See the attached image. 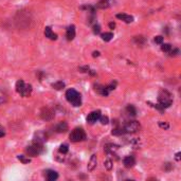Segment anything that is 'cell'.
Here are the masks:
<instances>
[{"instance_id":"cell-8","label":"cell","mask_w":181,"mask_h":181,"mask_svg":"<svg viewBox=\"0 0 181 181\" xmlns=\"http://www.w3.org/2000/svg\"><path fill=\"white\" fill-rule=\"evenodd\" d=\"M100 117H101V111L100 110H96V111H92L88 114L87 117V122L89 124H94L96 121H99Z\"/></svg>"},{"instance_id":"cell-23","label":"cell","mask_w":181,"mask_h":181,"mask_svg":"<svg viewBox=\"0 0 181 181\" xmlns=\"http://www.w3.org/2000/svg\"><path fill=\"white\" fill-rule=\"evenodd\" d=\"M104 166H105V168L108 169V171H111L112 166H114V165H112V161L110 159H107L105 162H104Z\"/></svg>"},{"instance_id":"cell-2","label":"cell","mask_w":181,"mask_h":181,"mask_svg":"<svg viewBox=\"0 0 181 181\" xmlns=\"http://www.w3.org/2000/svg\"><path fill=\"white\" fill-rule=\"evenodd\" d=\"M66 99L69 103H71L74 107H78L82 105V98L81 94L75 89H68L66 91Z\"/></svg>"},{"instance_id":"cell-25","label":"cell","mask_w":181,"mask_h":181,"mask_svg":"<svg viewBox=\"0 0 181 181\" xmlns=\"http://www.w3.org/2000/svg\"><path fill=\"white\" fill-rule=\"evenodd\" d=\"M17 158H18V160H20V161H21L24 164H27V163H29V162L31 161V160L29 159V158H26L24 156H22V155H19Z\"/></svg>"},{"instance_id":"cell-24","label":"cell","mask_w":181,"mask_h":181,"mask_svg":"<svg viewBox=\"0 0 181 181\" xmlns=\"http://www.w3.org/2000/svg\"><path fill=\"white\" fill-rule=\"evenodd\" d=\"M68 150H69V147H68L67 144H63V145L60 146V153H62L63 155H65V154L68 153Z\"/></svg>"},{"instance_id":"cell-27","label":"cell","mask_w":181,"mask_h":181,"mask_svg":"<svg viewBox=\"0 0 181 181\" xmlns=\"http://www.w3.org/2000/svg\"><path fill=\"white\" fill-rule=\"evenodd\" d=\"M133 40H135V42H137L138 45H141V44H143L144 40H145V39H144V38L142 37V36H136L135 39H133Z\"/></svg>"},{"instance_id":"cell-1","label":"cell","mask_w":181,"mask_h":181,"mask_svg":"<svg viewBox=\"0 0 181 181\" xmlns=\"http://www.w3.org/2000/svg\"><path fill=\"white\" fill-rule=\"evenodd\" d=\"M158 103L162 108H167L173 104V96L167 90H160L159 94H158Z\"/></svg>"},{"instance_id":"cell-15","label":"cell","mask_w":181,"mask_h":181,"mask_svg":"<svg viewBox=\"0 0 181 181\" xmlns=\"http://www.w3.org/2000/svg\"><path fill=\"white\" fill-rule=\"evenodd\" d=\"M45 35H46V37H48L51 40L57 39V35L52 31V29L50 27H46V29H45Z\"/></svg>"},{"instance_id":"cell-3","label":"cell","mask_w":181,"mask_h":181,"mask_svg":"<svg viewBox=\"0 0 181 181\" xmlns=\"http://www.w3.org/2000/svg\"><path fill=\"white\" fill-rule=\"evenodd\" d=\"M16 91L20 96L27 98V96H29L32 93V86L29 85V84H26L22 80H19L16 83Z\"/></svg>"},{"instance_id":"cell-34","label":"cell","mask_w":181,"mask_h":181,"mask_svg":"<svg viewBox=\"0 0 181 181\" xmlns=\"http://www.w3.org/2000/svg\"><path fill=\"white\" fill-rule=\"evenodd\" d=\"M114 27H115V24H114V22H110V24H109V28H110V29H112V30H114Z\"/></svg>"},{"instance_id":"cell-32","label":"cell","mask_w":181,"mask_h":181,"mask_svg":"<svg viewBox=\"0 0 181 181\" xmlns=\"http://www.w3.org/2000/svg\"><path fill=\"white\" fill-rule=\"evenodd\" d=\"M4 135H5V132H4V129L1 127V126H0V138H1V137H3Z\"/></svg>"},{"instance_id":"cell-36","label":"cell","mask_w":181,"mask_h":181,"mask_svg":"<svg viewBox=\"0 0 181 181\" xmlns=\"http://www.w3.org/2000/svg\"><path fill=\"white\" fill-rule=\"evenodd\" d=\"M2 102H4V100H3V99H2V98H0V104H1V103H2Z\"/></svg>"},{"instance_id":"cell-12","label":"cell","mask_w":181,"mask_h":181,"mask_svg":"<svg viewBox=\"0 0 181 181\" xmlns=\"http://www.w3.org/2000/svg\"><path fill=\"white\" fill-rule=\"evenodd\" d=\"M96 165H98V158H96V155H92L91 158H90L89 163H88V166H87L88 171L92 172L96 167Z\"/></svg>"},{"instance_id":"cell-35","label":"cell","mask_w":181,"mask_h":181,"mask_svg":"<svg viewBox=\"0 0 181 181\" xmlns=\"http://www.w3.org/2000/svg\"><path fill=\"white\" fill-rule=\"evenodd\" d=\"M176 160H177V161H180V153L176 154Z\"/></svg>"},{"instance_id":"cell-9","label":"cell","mask_w":181,"mask_h":181,"mask_svg":"<svg viewBox=\"0 0 181 181\" xmlns=\"http://www.w3.org/2000/svg\"><path fill=\"white\" fill-rule=\"evenodd\" d=\"M114 4V0H100V1L96 3V8L100 9V10H105V9H108Z\"/></svg>"},{"instance_id":"cell-13","label":"cell","mask_w":181,"mask_h":181,"mask_svg":"<svg viewBox=\"0 0 181 181\" xmlns=\"http://www.w3.org/2000/svg\"><path fill=\"white\" fill-rule=\"evenodd\" d=\"M117 18L120 20H122V21L126 22V24H132L133 21V17L132 15L124 14V13H122V14H117Z\"/></svg>"},{"instance_id":"cell-10","label":"cell","mask_w":181,"mask_h":181,"mask_svg":"<svg viewBox=\"0 0 181 181\" xmlns=\"http://www.w3.org/2000/svg\"><path fill=\"white\" fill-rule=\"evenodd\" d=\"M123 163L125 165V167H127V168H132V167L135 166V164H136V159L132 157V156H127V157L124 158Z\"/></svg>"},{"instance_id":"cell-33","label":"cell","mask_w":181,"mask_h":181,"mask_svg":"<svg viewBox=\"0 0 181 181\" xmlns=\"http://www.w3.org/2000/svg\"><path fill=\"white\" fill-rule=\"evenodd\" d=\"M99 55H100L99 51H94L93 53H92V56H93V57H96V56H99Z\"/></svg>"},{"instance_id":"cell-14","label":"cell","mask_w":181,"mask_h":181,"mask_svg":"<svg viewBox=\"0 0 181 181\" xmlns=\"http://www.w3.org/2000/svg\"><path fill=\"white\" fill-rule=\"evenodd\" d=\"M94 89H96V91L98 92V93L102 94V96H107L108 93H109V90L107 89V87L106 86H102V85H94Z\"/></svg>"},{"instance_id":"cell-6","label":"cell","mask_w":181,"mask_h":181,"mask_svg":"<svg viewBox=\"0 0 181 181\" xmlns=\"http://www.w3.org/2000/svg\"><path fill=\"white\" fill-rule=\"evenodd\" d=\"M123 128L125 130V133H135L141 129V124L138 121H130L127 124H125Z\"/></svg>"},{"instance_id":"cell-30","label":"cell","mask_w":181,"mask_h":181,"mask_svg":"<svg viewBox=\"0 0 181 181\" xmlns=\"http://www.w3.org/2000/svg\"><path fill=\"white\" fill-rule=\"evenodd\" d=\"M159 126L161 128H163V129H167L169 127L168 123H166V122H159Z\"/></svg>"},{"instance_id":"cell-22","label":"cell","mask_w":181,"mask_h":181,"mask_svg":"<svg viewBox=\"0 0 181 181\" xmlns=\"http://www.w3.org/2000/svg\"><path fill=\"white\" fill-rule=\"evenodd\" d=\"M119 148L118 147V145H114V144H108L107 146L105 147V150L107 151V153H114L117 149Z\"/></svg>"},{"instance_id":"cell-16","label":"cell","mask_w":181,"mask_h":181,"mask_svg":"<svg viewBox=\"0 0 181 181\" xmlns=\"http://www.w3.org/2000/svg\"><path fill=\"white\" fill-rule=\"evenodd\" d=\"M55 130L57 132H66L68 130V124L66 122H60L55 126Z\"/></svg>"},{"instance_id":"cell-18","label":"cell","mask_w":181,"mask_h":181,"mask_svg":"<svg viewBox=\"0 0 181 181\" xmlns=\"http://www.w3.org/2000/svg\"><path fill=\"white\" fill-rule=\"evenodd\" d=\"M111 133L114 136H122V135H124V133H125V130H124L123 127H115V128L112 129Z\"/></svg>"},{"instance_id":"cell-4","label":"cell","mask_w":181,"mask_h":181,"mask_svg":"<svg viewBox=\"0 0 181 181\" xmlns=\"http://www.w3.org/2000/svg\"><path fill=\"white\" fill-rule=\"evenodd\" d=\"M42 151H44V144L39 142L33 141V143L27 147V154L31 157H37Z\"/></svg>"},{"instance_id":"cell-20","label":"cell","mask_w":181,"mask_h":181,"mask_svg":"<svg viewBox=\"0 0 181 181\" xmlns=\"http://www.w3.org/2000/svg\"><path fill=\"white\" fill-rule=\"evenodd\" d=\"M126 111H127L128 114L132 115V117H135V115L137 114V110H136V108L133 107L132 105H128L127 107H126Z\"/></svg>"},{"instance_id":"cell-7","label":"cell","mask_w":181,"mask_h":181,"mask_svg":"<svg viewBox=\"0 0 181 181\" xmlns=\"http://www.w3.org/2000/svg\"><path fill=\"white\" fill-rule=\"evenodd\" d=\"M54 112L52 111L50 108H44L40 112V117H42V120H46V121H51L54 118Z\"/></svg>"},{"instance_id":"cell-17","label":"cell","mask_w":181,"mask_h":181,"mask_svg":"<svg viewBox=\"0 0 181 181\" xmlns=\"http://www.w3.org/2000/svg\"><path fill=\"white\" fill-rule=\"evenodd\" d=\"M46 177H47V179H48L49 181H54V180H56L58 178V174L56 173L55 171L49 169V171H47Z\"/></svg>"},{"instance_id":"cell-5","label":"cell","mask_w":181,"mask_h":181,"mask_svg":"<svg viewBox=\"0 0 181 181\" xmlns=\"http://www.w3.org/2000/svg\"><path fill=\"white\" fill-rule=\"evenodd\" d=\"M70 141L74 142V143H78V142H82L86 140V133L84 132L83 128H74L73 130L70 133Z\"/></svg>"},{"instance_id":"cell-26","label":"cell","mask_w":181,"mask_h":181,"mask_svg":"<svg viewBox=\"0 0 181 181\" xmlns=\"http://www.w3.org/2000/svg\"><path fill=\"white\" fill-rule=\"evenodd\" d=\"M161 50H162L163 52H169V51L172 50V45H169V44H164V45H162Z\"/></svg>"},{"instance_id":"cell-29","label":"cell","mask_w":181,"mask_h":181,"mask_svg":"<svg viewBox=\"0 0 181 181\" xmlns=\"http://www.w3.org/2000/svg\"><path fill=\"white\" fill-rule=\"evenodd\" d=\"M155 42H156V44L161 45L162 42H163V37H162V36H156V37H155Z\"/></svg>"},{"instance_id":"cell-21","label":"cell","mask_w":181,"mask_h":181,"mask_svg":"<svg viewBox=\"0 0 181 181\" xmlns=\"http://www.w3.org/2000/svg\"><path fill=\"white\" fill-rule=\"evenodd\" d=\"M52 87L56 90H62L63 88H65V83L62 82V81H60V82H56V83L52 84Z\"/></svg>"},{"instance_id":"cell-19","label":"cell","mask_w":181,"mask_h":181,"mask_svg":"<svg viewBox=\"0 0 181 181\" xmlns=\"http://www.w3.org/2000/svg\"><path fill=\"white\" fill-rule=\"evenodd\" d=\"M102 39L104 40V42H110V40L114 38V34L110 33V32H106L104 34H102Z\"/></svg>"},{"instance_id":"cell-31","label":"cell","mask_w":181,"mask_h":181,"mask_svg":"<svg viewBox=\"0 0 181 181\" xmlns=\"http://www.w3.org/2000/svg\"><path fill=\"white\" fill-rule=\"evenodd\" d=\"M101 32V27L99 26V24H94L93 26V33L94 34H100Z\"/></svg>"},{"instance_id":"cell-11","label":"cell","mask_w":181,"mask_h":181,"mask_svg":"<svg viewBox=\"0 0 181 181\" xmlns=\"http://www.w3.org/2000/svg\"><path fill=\"white\" fill-rule=\"evenodd\" d=\"M66 37L69 42H71V40L74 39V37H75V27H74L73 24L68 27L67 32H66Z\"/></svg>"},{"instance_id":"cell-28","label":"cell","mask_w":181,"mask_h":181,"mask_svg":"<svg viewBox=\"0 0 181 181\" xmlns=\"http://www.w3.org/2000/svg\"><path fill=\"white\" fill-rule=\"evenodd\" d=\"M100 121H101V123L103 124V125H106V124H108V122H109V119H108V117H100Z\"/></svg>"}]
</instances>
